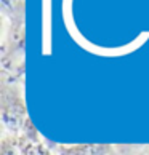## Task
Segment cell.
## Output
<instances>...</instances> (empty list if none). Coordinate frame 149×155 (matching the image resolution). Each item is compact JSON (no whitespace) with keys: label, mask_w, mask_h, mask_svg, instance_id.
<instances>
[{"label":"cell","mask_w":149,"mask_h":155,"mask_svg":"<svg viewBox=\"0 0 149 155\" xmlns=\"http://www.w3.org/2000/svg\"><path fill=\"white\" fill-rule=\"evenodd\" d=\"M0 155H19L18 149H16V146L13 144L11 141H8L7 137H3L2 141V152H0Z\"/></svg>","instance_id":"6da1fadb"},{"label":"cell","mask_w":149,"mask_h":155,"mask_svg":"<svg viewBox=\"0 0 149 155\" xmlns=\"http://www.w3.org/2000/svg\"><path fill=\"white\" fill-rule=\"evenodd\" d=\"M143 152H144V149H141L140 152H125V153H120V155H143Z\"/></svg>","instance_id":"7a4b0ae2"},{"label":"cell","mask_w":149,"mask_h":155,"mask_svg":"<svg viewBox=\"0 0 149 155\" xmlns=\"http://www.w3.org/2000/svg\"><path fill=\"white\" fill-rule=\"evenodd\" d=\"M143 155H149V147H144V152H143Z\"/></svg>","instance_id":"3957f363"}]
</instances>
